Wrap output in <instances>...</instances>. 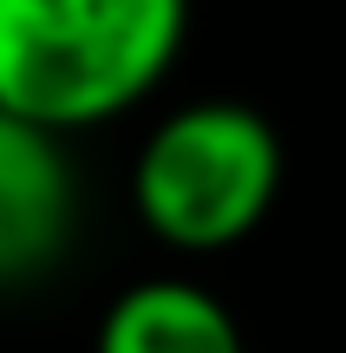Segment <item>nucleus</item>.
<instances>
[{"label": "nucleus", "mask_w": 346, "mask_h": 353, "mask_svg": "<svg viewBox=\"0 0 346 353\" xmlns=\"http://www.w3.org/2000/svg\"><path fill=\"white\" fill-rule=\"evenodd\" d=\"M98 353H242V334L196 281H138L105 307Z\"/></svg>", "instance_id": "4"}, {"label": "nucleus", "mask_w": 346, "mask_h": 353, "mask_svg": "<svg viewBox=\"0 0 346 353\" xmlns=\"http://www.w3.org/2000/svg\"><path fill=\"white\" fill-rule=\"evenodd\" d=\"M72 229V170L52 131L0 112V281L39 275Z\"/></svg>", "instance_id": "3"}, {"label": "nucleus", "mask_w": 346, "mask_h": 353, "mask_svg": "<svg viewBox=\"0 0 346 353\" xmlns=\"http://www.w3.org/2000/svg\"><path fill=\"white\" fill-rule=\"evenodd\" d=\"M190 0H0V112L91 131L164 85Z\"/></svg>", "instance_id": "1"}, {"label": "nucleus", "mask_w": 346, "mask_h": 353, "mask_svg": "<svg viewBox=\"0 0 346 353\" xmlns=\"http://www.w3.org/2000/svg\"><path fill=\"white\" fill-rule=\"evenodd\" d=\"M274 190H281V138L255 105L235 99L170 112L144 138L131 170V203L144 229L190 255L229 249L248 229H261Z\"/></svg>", "instance_id": "2"}]
</instances>
